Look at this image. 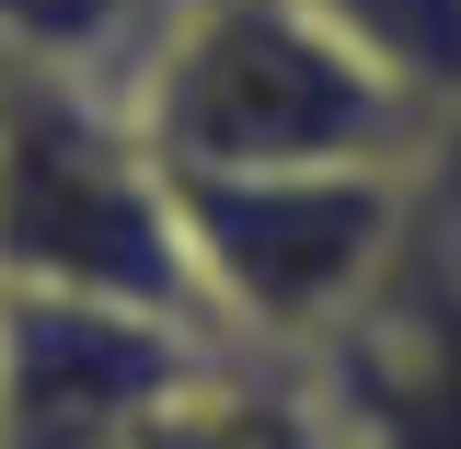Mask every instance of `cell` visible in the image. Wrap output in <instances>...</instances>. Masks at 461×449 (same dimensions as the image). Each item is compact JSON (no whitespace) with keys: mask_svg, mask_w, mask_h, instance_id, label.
Wrapping results in <instances>:
<instances>
[{"mask_svg":"<svg viewBox=\"0 0 461 449\" xmlns=\"http://www.w3.org/2000/svg\"><path fill=\"white\" fill-rule=\"evenodd\" d=\"M196 323L230 357L300 369L381 300L415 230L438 220V162H288V173H173Z\"/></svg>","mask_w":461,"mask_h":449,"instance_id":"7a4b0ae2","label":"cell"},{"mask_svg":"<svg viewBox=\"0 0 461 449\" xmlns=\"http://www.w3.org/2000/svg\"><path fill=\"white\" fill-rule=\"evenodd\" d=\"M162 173H288V162H438V115L403 104L312 0H173L104 69Z\"/></svg>","mask_w":461,"mask_h":449,"instance_id":"6da1fadb","label":"cell"},{"mask_svg":"<svg viewBox=\"0 0 461 449\" xmlns=\"http://www.w3.org/2000/svg\"><path fill=\"white\" fill-rule=\"evenodd\" d=\"M162 12L173 0H0V58H35V69H115Z\"/></svg>","mask_w":461,"mask_h":449,"instance_id":"52a82bcc","label":"cell"},{"mask_svg":"<svg viewBox=\"0 0 461 449\" xmlns=\"http://www.w3.org/2000/svg\"><path fill=\"white\" fill-rule=\"evenodd\" d=\"M335 449H461V208L415 230L381 300L323 357H300Z\"/></svg>","mask_w":461,"mask_h":449,"instance_id":"5b68a950","label":"cell"},{"mask_svg":"<svg viewBox=\"0 0 461 449\" xmlns=\"http://www.w3.org/2000/svg\"><path fill=\"white\" fill-rule=\"evenodd\" d=\"M220 357L185 311L0 300V449H139Z\"/></svg>","mask_w":461,"mask_h":449,"instance_id":"277c9868","label":"cell"},{"mask_svg":"<svg viewBox=\"0 0 461 449\" xmlns=\"http://www.w3.org/2000/svg\"><path fill=\"white\" fill-rule=\"evenodd\" d=\"M0 300H104L196 323L173 173L127 127L104 69L0 58Z\"/></svg>","mask_w":461,"mask_h":449,"instance_id":"3957f363","label":"cell"},{"mask_svg":"<svg viewBox=\"0 0 461 449\" xmlns=\"http://www.w3.org/2000/svg\"><path fill=\"white\" fill-rule=\"evenodd\" d=\"M312 12L393 81L403 104L438 115V139H461V0H312Z\"/></svg>","mask_w":461,"mask_h":449,"instance_id":"8992f818","label":"cell"}]
</instances>
